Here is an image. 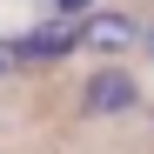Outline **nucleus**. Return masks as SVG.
<instances>
[{"instance_id": "f03ea898", "label": "nucleus", "mask_w": 154, "mask_h": 154, "mask_svg": "<svg viewBox=\"0 0 154 154\" xmlns=\"http://www.w3.org/2000/svg\"><path fill=\"white\" fill-rule=\"evenodd\" d=\"M134 34H141V20H134V14H94V7H87V20H81V40L100 47V54L134 47Z\"/></svg>"}, {"instance_id": "39448f33", "label": "nucleus", "mask_w": 154, "mask_h": 154, "mask_svg": "<svg viewBox=\"0 0 154 154\" xmlns=\"http://www.w3.org/2000/svg\"><path fill=\"white\" fill-rule=\"evenodd\" d=\"M54 7H60V14L74 20V14H87V7H94V0H54Z\"/></svg>"}, {"instance_id": "423d86ee", "label": "nucleus", "mask_w": 154, "mask_h": 154, "mask_svg": "<svg viewBox=\"0 0 154 154\" xmlns=\"http://www.w3.org/2000/svg\"><path fill=\"white\" fill-rule=\"evenodd\" d=\"M134 47H147V60H154V20H147V27L134 34Z\"/></svg>"}, {"instance_id": "7ed1b4c3", "label": "nucleus", "mask_w": 154, "mask_h": 154, "mask_svg": "<svg viewBox=\"0 0 154 154\" xmlns=\"http://www.w3.org/2000/svg\"><path fill=\"white\" fill-rule=\"evenodd\" d=\"M74 40H81V20H60V27H47V34H27V40H14V47H20V60H60Z\"/></svg>"}, {"instance_id": "f257e3e1", "label": "nucleus", "mask_w": 154, "mask_h": 154, "mask_svg": "<svg viewBox=\"0 0 154 154\" xmlns=\"http://www.w3.org/2000/svg\"><path fill=\"white\" fill-rule=\"evenodd\" d=\"M134 100H141V81L127 67H94L87 81H81V107L87 114H127Z\"/></svg>"}, {"instance_id": "20e7f679", "label": "nucleus", "mask_w": 154, "mask_h": 154, "mask_svg": "<svg viewBox=\"0 0 154 154\" xmlns=\"http://www.w3.org/2000/svg\"><path fill=\"white\" fill-rule=\"evenodd\" d=\"M20 67V47H7V40H0V74H14Z\"/></svg>"}]
</instances>
